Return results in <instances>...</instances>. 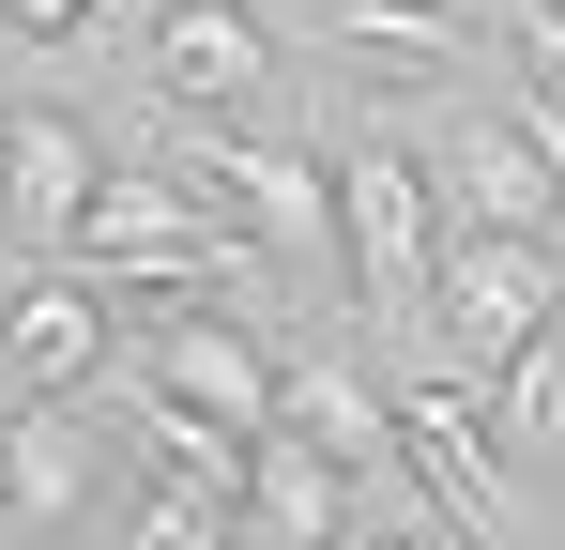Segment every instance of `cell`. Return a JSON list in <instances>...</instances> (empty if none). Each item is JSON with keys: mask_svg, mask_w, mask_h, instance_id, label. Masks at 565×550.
Masks as SVG:
<instances>
[{"mask_svg": "<svg viewBox=\"0 0 565 550\" xmlns=\"http://www.w3.org/2000/svg\"><path fill=\"white\" fill-rule=\"evenodd\" d=\"M276 429H306V444H337V458L382 474V382L352 352H276Z\"/></svg>", "mask_w": 565, "mask_h": 550, "instance_id": "11", "label": "cell"}, {"mask_svg": "<svg viewBox=\"0 0 565 550\" xmlns=\"http://www.w3.org/2000/svg\"><path fill=\"white\" fill-rule=\"evenodd\" d=\"M413 306L444 321V367L489 398V382H504V352L565 306V261L535 245V230H473V214H459V230H428V290H413Z\"/></svg>", "mask_w": 565, "mask_h": 550, "instance_id": "2", "label": "cell"}, {"mask_svg": "<svg viewBox=\"0 0 565 550\" xmlns=\"http://www.w3.org/2000/svg\"><path fill=\"white\" fill-rule=\"evenodd\" d=\"M138 367H153L169 398H199V413H230V429H260V413H276V337H260L245 306H184V290H169Z\"/></svg>", "mask_w": 565, "mask_h": 550, "instance_id": "5", "label": "cell"}, {"mask_svg": "<svg viewBox=\"0 0 565 550\" xmlns=\"http://www.w3.org/2000/svg\"><path fill=\"white\" fill-rule=\"evenodd\" d=\"M504 15H520V31H535V46L565 62V0H504Z\"/></svg>", "mask_w": 565, "mask_h": 550, "instance_id": "16", "label": "cell"}, {"mask_svg": "<svg viewBox=\"0 0 565 550\" xmlns=\"http://www.w3.org/2000/svg\"><path fill=\"white\" fill-rule=\"evenodd\" d=\"M504 123H520V138L551 154V183H565V62H551V46L520 62V92H504Z\"/></svg>", "mask_w": 565, "mask_h": 550, "instance_id": "14", "label": "cell"}, {"mask_svg": "<svg viewBox=\"0 0 565 550\" xmlns=\"http://www.w3.org/2000/svg\"><path fill=\"white\" fill-rule=\"evenodd\" d=\"M382 458L428 489V520L444 536H504V474H489V398H473L459 367H428V382H382Z\"/></svg>", "mask_w": 565, "mask_h": 550, "instance_id": "3", "label": "cell"}, {"mask_svg": "<svg viewBox=\"0 0 565 550\" xmlns=\"http://www.w3.org/2000/svg\"><path fill=\"white\" fill-rule=\"evenodd\" d=\"M245 520H260V536H352V520H382V474L260 413V429H245Z\"/></svg>", "mask_w": 565, "mask_h": 550, "instance_id": "6", "label": "cell"}, {"mask_svg": "<svg viewBox=\"0 0 565 550\" xmlns=\"http://www.w3.org/2000/svg\"><path fill=\"white\" fill-rule=\"evenodd\" d=\"M93 15H107V0H0V31H15V46H77Z\"/></svg>", "mask_w": 565, "mask_h": 550, "instance_id": "15", "label": "cell"}, {"mask_svg": "<svg viewBox=\"0 0 565 550\" xmlns=\"http://www.w3.org/2000/svg\"><path fill=\"white\" fill-rule=\"evenodd\" d=\"M230 520H245V505H230V489H199V474H153V489H122V536H138V550H214Z\"/></svg>", "mask_w": 565, "mask_h": 550, "instance_id": "13", "label": "cell"}, {"mask_svg": "<svg viewBox=\"0 0 565 550\" xmlns=\"http://www.w3.org/2000/svg\"><path fill=\"white\" fill-rule=\"evenodd\" d=\"M107 337H122L107 275H77L62 245L15 261V290H0V367H15V398H77V382L107 367Z\"/></svg>", "mask_w": 565, "mask_h": 550, "instance_id": "4", "label": "cell"}, {"mask_svg": "<svg viewBox=\"0 0 565 550\" xmlns=\"http://www.w3.org/2000/svg\"><path fill=\"white\" fill-rule=\"evenodd\" d=\"M321 183H337V290H352V321H397V306L428 290V230H444L428 154H397L382 123H352V138L321 154Z\"/></svg>", "mask_w": 565, "mask_h": 550, "instance_id": "1", "label": "cell"}, {"mask_svg": "<svg viewBox=\"0 0 565 550\" xmlns=\"http://www.w3.org/2000/svg\"><path fill=\"white\" fill-rule=\"evenodd\" d=\"M153 92L169 107H245V92L276 77V31H260V0H153Z\"/></svg>", "mask_w": 565, "mask_h": 550, "instance_id": "7", "label": "cell"}, {"mask_svg": "<svg viewBox=\"0 0 565 550\" xmlns=\"http://www.w3.org/2000/svg\"><path fill=\"white\" fill-rule=\"evenodd\" d=\"M93 169H107V138L77 107H0V214H15V245H62Z\"/></svg>", "mask_w": 565, "mask_h": 550, "instance_id": "8", "label": "cell"}, {"mask_svg": "<svg viewBox=\"0 0 565 550\" xmlns=\"http://www.w3.org/2000/svg\"><path fill=\"white\" fill-rule=\"evenodd\" d=\"M444 199H459L473 230H535V245H551L565 230V183H551V154H535V138H520V123H459V138H444Z\"/></svg>", "mask_w": 565, "mask_h": 550, "instance_id": "9", "label": "cell"}, {"mask_svg": "<svg viewBox=\"0 0 565 550\" xmlns=\"http://www.w3.org/2000/svg\"><path fill=\"white\" fill-rule=\"evenodd\" d=\"M489 429H520L535 458H565V306L504 352V382H489Z\"/></svg>", "mask_w": 565, "mask_h": 550, "instance_id": "12", "label": "cell"}, {"mask_svg": "<svg viewBox=\"0 0 565 550\" xmlns=\"http://www.w3.org/2000/svg\"><path fill=\"white\" fill-rule=\"evenodd\" d=\"M321 31H337L352 62H382V77H444V62H473V0H321Z\"/></svg>", "mask_w": 565, "mask_h": 550, "instance_id": "10", "label": "cell"}]
</instances>
